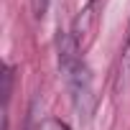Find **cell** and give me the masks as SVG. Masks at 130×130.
Returning <instances> with one entry per match:
<instances>
[{"mask_svg":"<svg viewBox=\"0 0 130 130\" xmlns=\"http://www.w3.org/2000/svg\"><path fill=\"white\" fill-rule=\"evenodd\" d=\"M3 82H5V87H3V97H5V105H8V100H10V87H13V69H10V67H5V72H3Z\"/></svg>","mask_w":130,"mask_h":130,"instance_id":"obj_2","label":"cell"},{"mask_svg":"<svg viewBox=\"0 0 130 130\" xmlns=\"http://www.w3.org/2000/svg\"><path fill=\"white\" fill-rule=\"evenodd\" d=\"M31 10H33V15L41 21V18L46 15V10H48V0H31Z\"/></svg>","mask_w":130,"mask_h":130,"instance_id":"obj_3","label":"cell"},{"mask_svg":"<svg viewBox=\"0 0 130 130\" xmlns=\"http://www.w3.org/2000/svg\"><path fill=\"white\" fill-rule=\"evenodd\" d=\"M89 3H92V5H97V0H89Z\"/></svg>","mask_w":130,"mask_h":130,"instance_id":"obj_5","label":"cell"},{"mask_svg":"<svg viewBox=\"0 0 130 130\" xmlns=\"http://www.w3.org/2000/svg\"><path fill=\"white\" fill-rule=\"evenodd\" d=\"M127 84H130V33H127V41H125L122 56H120V74H117V87L125 89Z\"/></svg>","mask_w":130,"mask_h":130,"instance_id":"obj_1","label":"cell"},{"mask_svg":"<svg viewBox=\"0 0 130 130\" xmlns=\"http://www.w3.org/2000/svg\"><path fill=\"white\" fill-rule=\"evenodd\" d=\"M38 130H69V125H67V122H61V120H46Z\"/></svg>","mask_w":130,"mask_h":130,"instance_id":"obj_4","label":"cell"}]
</instances>
